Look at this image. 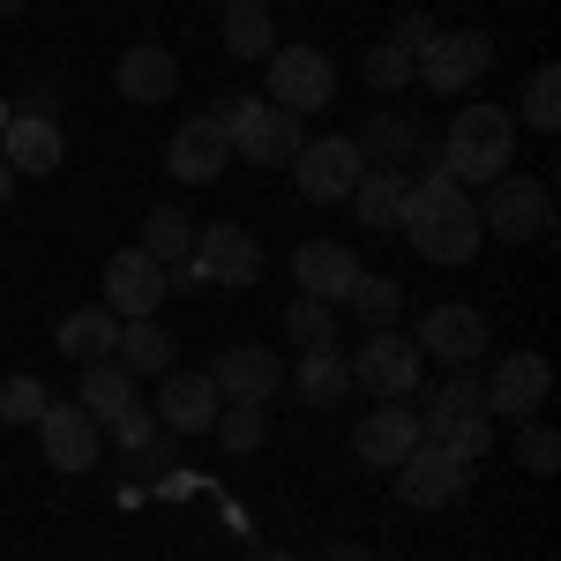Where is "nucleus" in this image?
Returning a JSON list of instances; mask_svg holds the SVG:
<instances>
[{"label":"nucleus","mask_w":561,"mask_h":561,"mask_svg":"<svg viewBox=\"0 0 561 561\" xmlns=\"http://www.w3.org/2000/svg\"><path fill=\"white\" fill-rule=\"evenodd\" d=\"M524 128H539V135L561 128V76L554 68H531V83H524Z\"/></svg>","instance_id":"nucleus-35"},{"label":"nucleus","mask_w":561,"mask_h":561,"mask_svg":"<svg viewBox=\"0 0 561 561\" xmlns=\"http://www.w3.org/2000/svg\"><path fill=\"white\" fill-rule=\"evenodd\" d=\"M53 404L38 375H0V427H38V412Z\"/></svg>","instance_id":"nucleus-33"},{"label":"nucleus","mask_w":561,"mask_h":561,"mask_svg":"<svg viewBox=\"0 0 561 561\" xmlns=\"http://www.w3.org/2000/svg\"><path fill=\"white\" fill-rule=\"evenodd\" d=\"M293 389H300L307 404H345V397H352V367L337 359V352H300Z\"/></svg>","instance_id":"nucleus-30"},{"label":"nucleus","mask_w":561,"mask_h":561,"mask_svg":"<svg viewBox=\"0 0 561 561\" xmlns=\"http://www.w3.org/2000/svg\"><path fill=\"white\" fill-rule=\"evenodd\" d=\"M225 53H232V60H270V53H277L270 0H255V8H225Z\"/></svg>","instance_id":"nucleus-29"},{"label":"nucleus","mask_w":561,"mask_h":561,"mask_svg":"<svg viewBox=\"0 0 561 561\" xmlns=\"http://www.w3.org/2000/svg\"><path fill=\"white\" fill-rule=\"evenodd\" d=\"M0 165H8L15 180H53L60 165H68V135H60V121H53V113H38V105L8 113V135H0Z\"/></svg>","instance_id":"nucleus-11"},{"label":"nucleus","mask_w":561,"mask_h":561,"mask_svg":"<svg viewBox=\"0 0 561 561\" xmlns=\"http://www.w3.org/2000/svg\"><path fill=\"white\" fill-rule=\"evenodd\" d=\"M285 173H293V187H300L307 203H345L352 187H359V173H367V158H359L352 135H307L300 158Z\"/></svg>","instance_id":"nucleus-8"},{"label":"nucleus","mask_w":561,"mask_h":561,"mask_svg":"<svg viewBox=\"0 0 561 561\" xmlns=\"http://www.w3.org/2000/svg\"><path fill=\"white\" fill-rule=\"evenodd\" d=\"M420 442L449 449V457H465V465H479V457L494 449V420H486V382H479L472 367H449V382L434 389V404L420 412Z\"/></svg>","instance_id":"nucleus-2"},{"label":"nucleus","mask_w":561,"mask_h":561,"mask_svg":"<svg viewBox=\"0 0 561 561\" xmlns=\"http://www.w3.org/2000/svg\"><path fill=\"white\" fill-rule=\"evenodd\" d=\"M8 195H15V173H8V165H0V203H8Z\"/></svg>","instance_id":"nucleus-41"},{"label":"nucleus","mask_w":561,"mask_h":561,"mask_svg":"<svg viewBox=\"0 0 561 561\" xmlns=\"http://www.w3.org/2000/svg\"><path fill=\"white\" fill-rule=\"evenodd\" d=\"M8 113H15V105H8V98H0V135H8Z\"/></svg>","instance_id":"nucleus-42"},{"label":"nucleus","mask_w":561,"mask_h":561,"mask_svg":"<svg viewBox=\"0 0 561 561\" xmlns=\"http://www.w3.org/2000/svg\"><path fill=\"white\" fill-rule=\"evenodd\" d=\"M0 8H15V0H0Z\"/></svg>","instance_id":"nucleus-45"},{"label":"nucleus","mask_w":561,"mask_h":561,"mask_svg":"<svg viewBox=\"0 0 561 561\" xmlns=\"http://www.w3.org/2000/svg\"><path fill=\"white\" fill-rule=\"evenodd\" d=\"M217 128H225V142H232V158H248V165H293L300 158V113H277L270 98H248V90H232V98H217L210 113Z\"/></svg>","instance_id":"nucleus-4"},{"label":"nucleus","mask_w":561,"mask_h":561,"mask_svg":"<svg viewBox=\"0 0 561 561\" xmlns=\"http://www.w3.org/2000/svg\"><path fill=\"white\" fill-rule=\"evenodd\" d=\"M465 486H472V465L449 457V449H434V442H420L397 465V502L404 510H449V502H465Z\"/></svg>","instance_id":"nucleus-12"},{"label":"nucleus","mask_w":561,"mask_h":561,"mask_svg":"<svg viewBox=\"0 0 561 561\" xmlns=\"http://www.w3.org/2000/svg\"><path fill=\"white\" fill-rule=\"evenodd\" d=\"M345 307L367 322V330H389V322H397V307H404V285H397V277H375V270H359V285H352Z\"/></svg>","instance_id":"nucleus-32"},{"label":"nucleus","mask_w":561,"mask_h":561,"mask_svg":"<svg viewBox=\"0 0 561 561\" xmlns=\"http://www.w3.org/2000/svg\"><path fill=\"white\" fill-rule=\"evenodd\" d=\"M547 389H554V367L539 352H502L486 375V420H539Z\"/></svg>","instance_id":"nucleus-13"},{"label":"nucleus","mask_w":561,"mask_h":561,"mask_svg":"<svg viewBox=\"0 0 561 561\" xmlns=\"http://www.w3.org/2000/svg\"><path fill=\"white\" fill-rule=\"evenodd\" d=\"M113 83H121V98H135V105H165V98L180 90V60L158 38H142V45H128V53H121Z\"/></svg>","instance_id":"nucleus-23"},{"label":"nucleus","mask_w":561,"mask_h":561,"mask_svg":"<svg viewBox=\"0 0 561 561\" xmlns=\"http://www.w3.org/2000/svg\"><path fill=\"white\" fill-rule=\"evenodd\" d=\"M434 38H442V23H434V15H420V8H404V15L389 23V45H397V53H412V60H420Z\"/></svg>","instance_id":"nucleus-38"},{"label":"nucleus","mask_w":561,"mask_h":561,"mask_svg":"<svg viewBox=\"0 0 561 561\" xmlns=\"http://www.w3.org/2000/svg\"><path fill=\"white\" fill-rule=\"evenodd\" d=\"M412 345L427 352V359H449V367H479L494 337H486V314H479V307L449 300V307H427V314H420V337H412Z\"/></svg>","instance_id":"nucleus-14"},{"label":"nucleus","mask_w":561,"mask_h":561,"mask_svg":"<svg viewBox=\"0 0 561 561\" xmlns=\"http://www.w3.org/2000/svg\"><path fill=\"white\" fill-rule=\"evenodd\" d=\"M547 225H554V195H547V180H539V173L486 180V195H479V232H486V240L531 248V240H547Z\"/></svg>","instance_id":"nucleus-5"},{"label":"nucleus","mask_w":561,"mask_h":561,"mask_svg":"<svg viewBox=\"0 0 561 561\" xmlns=\"http://www.w3.org/2000/svg\"><path fill=\"white\" fill-rule=\"evenodd\" d=\"M210 382L225 404H270L277 397V382H285V367H277V345H232L217 352Z\"/></svg>","instance_id":"nucleus-20"},{"label":"nucleus","mask_w":561,"mask_h":561,"mask_svg":"<svg viewBox=\"0 0 561 561\" xmlns=\"http://www.w3.org/2000/svg\"><path fill=\"white\" fill-rule=\"evenodd\" d=\"M517 465L531 479H554L561 472V434L547 420H517Z\"/></svg>","instance_id":"nucleus-34"},{"label":"nucleus","mask_w":561,"mask_h":561,"mask_svg":"<svg viewBox=\"0 0 561 561\" xmlns=\"http://www.w3.org/2000/svg\"><path fill=\"white\" fill-rule=\"evenodd\" d=\"M352 142H359V158H367V165H389V173H404L397 158H412V165L442 173V158H427V128H420L412 113H397V105H382V113H375V128L352 135Z\"/></svg>","instance_id":"nucleus-22"},{"label":"nucleus","mask_w":561,"mask_h":561,"mask_svg":"<svg viewBox=\"0 0 561 561\" xmlns=\"http://www.w3.org/2000/svg\"><path fill=\"white\" fill-rule=\"evenodd\" d=\"M345 203L359 210V225H367V232H397V225H404V203H412V173L367 165V173H359V187H352Z\"/></svg>","instance_id":"nucleus-24"},{"label":"nucleus","mask_w":561,"mask_h":561,"mask_svg":"<svg viewBox=\"0 0 561 561\" xmlns=\"http://www.w3.org/2000/svg\"><path fill=\"white\" fill-rule=\"evenodd\" d=\"M113 442H121V449H142V442H150V434H158V412H150V404H142V397H135L128 412H121V420H113Z\"/></svg>","instance_id":"nucleus-39"},{"label":"nucleus","mask_w":561,"mask_h":561,"mask_svg":"<svg viewBox=\"0 0 561 561\" xmlns=\"http://www.w3.org/2000/svg\"><path fill=\"white\" fill-rule=\"evenodd\" d=\"M352 449H359V465H375V472H397L412 449H420V412L397 397V404H375V412H359V427H352Z\"/></svg>","instance_id":"nucleus-16"},{"label":"nucleus","mask_w":561,"mask_h":561,"mask_svg":"<svg viewBox=\"0 0 561 561\" xmlns=\"http://www.w3.org/2000/svg\"><path fill=\"white\" fill-rule=\"evenodd\" d=\"M359 76H367V90H382V98H389V90H404V83H412V53H397V45H367V60H359Z\"/></svg>","instance_id":"nucleus-37"},{"label":"nucleus","mask_w":561,"mask_h":561,"mask_svg":"<svg viewBox=\"0 0 561 561\" xmlns=\"http://www.w3.org/2000/svg\"><path fill=\"white\" fill-rule=\"evenodd\" d=\"M38 442H45V465H53V472H90L98 449H105V427L90 420L83 404H45L38 412Z\"/></svg>","instance_id":"nucleus-17"},{"label":"nucleus","mask_w":561,"mask_h":561,"mask_svg":"<svg viewBox=\"0 0 561 561\" xmlns=\"http://www.w3.org/2000/svg\"><path fill=\"white\" fill-rule=\"evenodd\" d=\"M165 293H173L165 262H150L142 248H121V255L105 262V307H113L121 322H135V314H158V307H165Z\"/></svg>","instance_id":"nucleus-15"},{"label":"nucleus","mask_w":561,"mask_h":561,"mask_svg":"<svg viewBox=\"0 0 561 561\" xmlns=\"http://www.w3.org/2000/svg\"><path fill=\"white\" fill-rule=\"evenodd\" d=\"M53 345H60V359H76V367L113 359V345H121V314H113L105 300H98V307H76V314H60Z\"/></svg>","instance_id":"nucleus-25"},{"label":"nucleus","mask_w":561,"mask_h":561,"mask_svg":"<svg viewBox=\"0 0 561 561\" xmlns=\"http://www.w3.org/2000/svg\"><path fill=\"white\" fill-rule=\"evenodd\" d=\"M195 277L203 285H217V293H248L262 277V248L248 225H195Z\"/></svg>","instance_id":"nucleus-10"},{"label":"nucleus","mask_w":561,"mask_h":561,"mask_svg":"<svg viewBox=\"0 0 561 561\" xmlns=\"http://www.w3.org/2000/svg\"><path fill=\"white\" fill-rule=\"evenodd\" d=\"M486 68H494V38H486V31H442V38L412 60V76H420L434 98H465Z\"/></svg>","instance_id":"nucleus-9"},{"label":"nucleus","mask_w":561,"mask_h":561,"mask_svg":"<svg viewBox=\"0 0 561 561\" xmlns=\"http://www.w3.org/2000/svg\"><path fill=\"white\" fill-rule=\"evenodd\" d=\"M225 165H232V142H225V128H217L210 113H195V121H180V128H173V142H165V173H173V180L210 187Z\"/></svg>","instance_id":"nucleus-19"},{"label":"nucleus","mask_w":561,"mask_h":561,"mask_svg":"<svg viewBox=\"0 0 561 561\" xmlns=\"http://www.w3.org/2000/svg\"><path fill=\"white\" fill-rule=\"evenodd\" d=\"M359 270H367V262L352 255L345 240H307L300 255H293V285H300L307 300H322V307H345L352 285H359Z\"/></svg>","instance_id":"nucleus-18"},{"label":"nucleus","mask_w":561,"mask_h":561,"mask_svg":"<svg viewBox=\"0 0 561 561\" xmlns=\"http://www.w3.org/2000/svg\"><path fill=\"white\" fill-rule=\"evenodd\" d=\"M76 404H83L98 427H113V420L135 404V375L121 367V359H90L83 375H76Z\"/></svg>","instance_id":"nucleus-26"},{"label":"nucleus","mask_w":561,"mask_h":561,"mask_svg":"<svg viewBox=\"0 0 561 561\" xmlns=\"http://www.w3.org/2000/svg\"><path fill=\"white\" fill-rule=\"evenodd\" d=\"M210 434L225 442V449H232V457H248V449H262V434H270V420H262V404H225Z\"/></svg>","instance_id":"nucleus-36"},{"label":"nucleus","mask_w":561,"mask_h":561,"mask_svg":"<svg viewBox=\"0 0 561 561\" xmlns=\"http://www.w3.org/2000/svg\"><path fill=\"white\" fill-rule=\"evenodd\" d=\"M397 232L412 240V255H420V262H472L479 248H486V232H479V203L449 173H420V180H412V203H404V225H397Z\"/></svg>","instance_id":"nucleus-1"},{"label":"nucleus","mask_w":561,"mask_h":561,"mask_svg":"<svg viewBox=\"0 0 561 561\" xmlns=\"http://www.w3.org/2000/svg\"><path fill=\"white\" fill-rule=\"evenodd\" d=\"M262 68H270V105L277 113H300L307 121V113H322L337 98V60L322 45H277Z\"/></svg>","instance_id":"nucleus-7"},{"label":"nucleus","mask_w":561,"mask_h":561,"mask_svg":"<svg viewBox=\"0 0 561 561\" xmlns=\"http://www.w3.org/2000/svg\"><path fill=\"white\" fill-rule=\"evenodd\" d=\"M255 561H300V554H255Z\"/></svg>","instance_id":"nucleus-43"},{"label":"nucleus","mask_w":561,"mask_h":561,"mask_svg":"<svg viewBox=\"0 0 561 561\" xmlns=\"http://www.w3.org/2000/svg\"><path fill=\"white\" fill-rule=\"evenodd\" d=\"M510 150H517V121L502 105H457L449 142H442V173L457 187H486L510 173Z\"/></svg>","instance_id":"nucleus-3"},{"label":"nucleus","mask_w":561,"mask_h":561,"mask_svg":"<svg viewBox=\"0 0 561 561\" xmlns=\"http://www.w3.org/2000/svg\"><path fill=\"white\" fill-rule=\"evenodd\" d=\"M113 359H121L128 375H173V337H165V322H158V314H135V322H121V345H113Z\"/></svg>","instance_id":"nucleus-27"},{"label":"nucleus","mask_w":561,"mask_h":561,"mask_svg":"<svg viewBox=\"0 0 561 561\" xmlns=\"http://www.w3.org/2000/svg\"><path fill=\"white\" fill-rule=\"evenodd\" d=\"M352 389H367L375 404H397V397H412L420 375H427V352L412 345V337H397V330H367V345H352Z\"/></svg>","instance_id":"nucleus-6"},{"label":"nucleus","mask_w":561,"mask_h":561,"mask_svg":"<svg viewBox=\"0 0 561 561\" xmlns=\"http://www.w3.org/2000/svg\"><path fill=\"white\" fill-rule=\"evenodd\" d=\"M217 8H255V0H217Z\"/></svg>","instance_id":"nucleus-44"},{"label":"nucleus","mask_w":561,"mask_h":561,"mask_svg":"<svg viewBox=\"0 0 561 561\" xmlns=\"http://www.w3.org/2000/svg\"><path fill=\"white\" fill-rule=\"evenodd\" d=\"M322 561H367V547H352V539H345V547H330Z\"/></svg>","instance_id":"nucleus-40"},{"label":"nucleus","mask_w":561,"mask_h":561,"mask_svg":"<svg viewBox=\"0 0 561 561\" xmlns=\"http://www.w3.org/2000/svg\"><path fill=\"white\" fill-rule=\"evenodd\" d=\"M150 262H165V270H180V262L195 255V217L173 210V203H158V210L142 217V240H135Z\"/></svg>","instance_id":"nucleus-28"},{"label":"nucleus","mask_w":561,"mask_h":561,"mask_svg":"<svg viewBox=\"0 0 561 561\" xmlns=\"http://www.w3.org/2000/svg\"><path fill=\"white\" fill-rule=\"evenodd\" d=\"M150 412H158L165 434H210L225 404H217L210 375H158V404H150Z\"/></svg>","instance_id":"nucleus-21"},{"label":"nucleus","mask_w":561,"mask_h":561,"mask_svg":"<svg viewBox=\"0 0 561 561\" xmlns=\"http://www.w3.org/2000/svg\"><path fill=\"white\" fill-rule=\"evenodd\" d=\"M285 337L300 352H337V307H322V300H293L285 307Z\"/></svg>","instance_id":"nucleus-31"}]
</instances>
